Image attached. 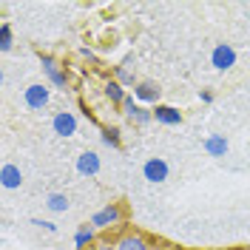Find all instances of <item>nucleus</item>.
<instances>
[{
  "instance_id": "nucleus-1",
  "label": "nucleus",
  "mask_w": 250,
  "mask_h": 250,
  "mask_svg": "<svg viewBox=\"0 0 250 250\" xmlns=\"http://www.w3.org/2000/svg\"><path fill=\"white\" fill-rule=\"evenodd\" d=\"M210 62L216 71H230L236 65V48L230 43H216L213 51H210Z\"/></svg>"
},
{
  "instance_id": "nucleus-2",
  "label": "nucleus",
  "mask_w": 250,
  "mask_h": 250,
  "mask_svg": "<svg viewBox=\"0 0 250 250\" xmlns=\"http://www.w3.org/2000/svg\"><path fill=\"white\" fill-rule=\"evenodd\" d=\"M168 162L162 159V156H151V159H145V165H142V176L151 182V185H159V182H165L168 179Z\"/></svg>"
},
{
  "instance_id": "nucleus-3",
  "label": "nucleus",
  "mask_w": 250,
  "mask_h": 250,
  "mask_svg": "<svg viewBox=\"0 0 250 250\" xmlns=\"http://www.w3.org/2000/svg\"><path fill=\"white\" fill-rule=\"evenodd\" d=\"M23 105L31 108V111H43L48 105V88L46 85H40V83L29 85V88L23 91Z\"/></svg>"
},
{
  "instance_id": "nucleus-4",
  "label": "nucleus",
  "mask_w": 250,
  "mask_h": 250,
  "mask_svg": "<svg viewBox=\"0 0 250 250\" xmlns=\"http://www.w3.org/2000/svg\"><path fill=\"white\" fill-rule=\"evenodd\" d=\"M51 128H54V134L57 137H74L77 134V117L71 114V111H57L54 114V120H51Z\"/></svg>"
},
{
  "instance_id": "nucleus-5",
  "label": "nucleus",
  "mask_w": 250,
  "mask_h": 250,
  "mask_svg": "<svg viewBox=\"0 0 250 250\" xmlns=\"http://www.w3.org/2000/svg\"><path fill=\"white\" fill-rule=\"evenodd\" d=\"M120 219H123V210H120V205H105L103 210H97V213H94L88 225H91L94 230H97V228H111V225H117Z\"/></svg>"
},
{
  "instance_id": "nucleus-6",
  "label": "nucleus",
  "mask_w": 250,
  "mask_h": 250,
  "mask_svg": "<svg viewBox=\"0 0 250 250\" xmlns=\"http://www.w3.org/2000/svg\"><path fill=\"white\" fill-rule=\"evenodd\" d=\"M40 65H43V71H46V77L51 80V85H57V88H65V71L60 68V62L54 60V57H48V54H43L40 57Z\"/></svg>"
},
{
  "instance_id": "nucleus-7",
  "label": "nucleus",
  "mask_w": 250,
  "mask_h": 250,
  "mask_svg": "<svg viewBox=\"0 0 250 250\" xmlns=\"http://www.w3.org/2000/svg\"><path fill=\"white\" fill-rule=\"evenodd\" d=\"M123 114L131 120V123H137V125H145V123H151V120H154V111H148V108H142V105H137L131 97H125Z\"/></svg>"
},
{
  "instance_id": "nucleus-8",
  "label": "nucleus",
  "mask_w": 250,
  "mask_h": 250,
  "mask_svg": "<svg viewBox=\"0 0 250 250\" xmlns=\"http://www.w3.org/2000/svg\"><path fill=\"white\" fill-rule=\"evenodd\" d=\"M77 171L83 176H97L100 173V154L97 151H83L77 156Z\"/></svg>"
},
{
  "instance_id": "nucleus-9",
  "label": "nucleus",
  "mask_w": 250,
  "mask_h": 250,
  "mask_svg": "<svg viewBox=\"0 0 250 250\" xmlns=\"http://www.w3.org/2000/svg\"><path fill=\"white\" fill-rule=\"evenodd\" d=\"M0 185L6 188V190H15V188L23 185V173H20V168L12 165V162H6V165L0 168Z\"/></svg>"
},
{
  "instance_id": "nucleus-10",
  "label": "nucleus",
  "mask_w": 250,
  "mask_h": 250,
  "mask_svg": "<svg viewBox=\"0 0 250 250\" xmlns=\"http://www.w3.org/2000/svg\"><path fill=\"white\" fill-rule=\"evenodd\" d=\"M134 94L140 97L142 103H156V105H159V94H162V88H159L156 83H151V80H142V83L134 85Z\"/></svg>"
},
{
  "instance_id": "nucleus-11",
  "label": "nucleus",
  "mask_w": 250,
  "mask_h": 250,
  "mask_svg": "<svg viewBox=\"0 0 250 250\" xmlns=\"http://www.w3.org/2000/svg\"><path fill=\"white\" fill-rule=\"evenodd\" d=\"M154 120L162 125H179L182 123V114L176 108H171V105H156L154 108Z\"/></svg>"
},
{
  "instance_id": "nucleus-12",
  "label": "nucleus",
  "mask_w": 250,
  "mask_h": 250,
  "mask_svg": "<svg viewBox=\"0 0 250 250\" xmlns=\"http://www.w3.org/2000/svg\"><path fill=\"white\" fill-rule=\"evenodd\" d=\"M205 151H208V156H225L228 154V140L222 137V134H210L208 140H205Z\"/></svg>"
},
{
  "instance_id": "nucleus-13",
  "label": "nucleus",
  "mask_w": 250,
  "mask_h": 250,
  "mask_svg": "<svg viewBox=\"0 0 250 250\" xmlns=\"http://www.w3.org/2000/svg\"><path fill=\"white\" fill-rule=\"evenodd\" d=\"M117 250H151V248H148V242L140 233H128L117 242Z\"/></svg>"
},
{
  "instance_id": "nucleus-14",
  "label": "nucleus",
  "mask_w": 250,
  "mask_h": 250,
  "mask_svg": "<svg viewBox=\"0 0 250 250\" xmlns=\"http://www.w3.org/2000/svg\"><path fill=\"white\" fill-rule=\"evenodd\" d=\"M68 196H65V193H51V196H48L46 199V208L48 210H54V213H65V210H68Z\"/></svg>"
},
{
  "instance_id": "nucleus-15",
  "label": "nucleus",
  "mask_w": 250,
  "mask_h": 250,
  "mask_svg": "<svg viewBox=\"0 0 250 250\" xmlns=\"http://www.w3.org/2000/svg\"><path fill=\"white\" fill-rule=\"evenodd\" d=\"M105 97H108L111 103H120V105H123V103H125V97H128V94L123 91V85H120V83H114V80H111L108 85H105Z\"/></svg>"
},
{
  "instance_id": "nucleus-16",
  "label": "nucleus",
  "mask_w": 250,
  "mask_h": 250,
  "mask_svg": "<svg viewBox=\"0 0 250 250\" xmlns=\"http://www.w3.org/2000/svg\"><path fill=\"white\" fill-rule=\"evenodd\" d=\"M91 242H94V228L91 225H83L77 233H74V245H77V248H85V245H91Z\"/></svg>"
},
{
  "instance_id": "nucleus-17",
  "label": "nucleus",
  "mask_w": 250,
  "mask_h": 250,
  "mask_svg": "<svg viewBox=\"0 0 250 250\" xmlns=\"http://www.w3.org/2000/svg\"><path fill=\"white\" fill-rule=\"evenodd\" d=\"M15 46V34H12V26L9 23H0V51H9Z\"/></svg>"
},
{
  "instance_id": "nucleus-18",
  "label": "nucleus",
  "mask_w": 250,
  "mask_h": 250,
  "mask_svg": "<svg viewBox=\"0 0 250 250\" xmlns=\"http://www.w3.org/2000/svg\"><path fill=\"white\" fill-rule=\"evenodd\" d=\"M100 137H103V142H105V145H111V148H120V128H103V131H100Z\"/></svg>"
},
{
  "instance_id": "nucleus-19",
  "label": "nucleus",
  "mask_w": 250,
  "mask_h": 250,
  "mask_svg": "<svg viewBox=\"0 0 250 250\" xmlns=\"http://www.w3.org/2000/svg\"><path fill=\"white\" fill-rule=\"evenodd\" d=\"M117 77L123 80V83H128V85L134 83V74H128V68H125V65H117Z\"/></svg>"
},
{
  "instance_id": "nucleus-20",
  "label": "nucleus",
  "mask_w": 250,
  "mask_h": 250,
  "mask_svg": "<svg viewBox=\"0 0 250 250\" xmlns=\"http://www.w3.org/2000/svg\"><path fill=\"white\" fill-rule=\"evenodd\" d=\"M31 225H37V228H46L48 233H54V230H57V225H51V222H43V219H31Z\"/></svg>"
},
{
  "instance_id": "nucleus-21",
  "label": "nucleus",
  "mask_w": 250,
  "mask_h": 250,
  "mask_svg": "<svg viewBox=\"0 0 250 250\" xmlns=\"http://www.w3.org/2000/svg\"><path fill=\"white\" fill-rule=\"evenodd\" d=\"M199 100H202V103H213V94L210 91H199Z\"/></svg>"
},
{
  "instance_id": "nucleus-22",
  "label": "nucleus",
  "mask_w": 250,
  "mask_h": 250,
  "mask_svg": "<svg viewBox=\"0 0 250 250\" xmlns=\"http://www.w3.org/2000/svg\"><path fill=\"white\" fill-rule=\"evenodd\" d=\"M94 250H117V248H111V245H97Z\"/></svg>"
}]
</instances>
